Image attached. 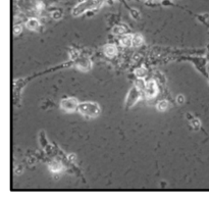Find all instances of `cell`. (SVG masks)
Listing matches in <instances>:
<instances>
[{"mask_svg": "<svg viewBox=\"0 0 209 202\" xmlns=\"http://www.w3.org/2000/svg\"><path fill=\"white\" fill-rule=\"evenodd\" d=\"M78 109L80 113L86 116H91V118L97 116L100 112V107L94 102H83V103L79 104Z\"/></svg>", "mask_w": 209, "mask_h": 202, "instance_id": "1", "label": "cell"}, {"mask_svg": "<svg viewBox=\"0 0 209 202\" xmlns=\"http://www.w3.org/2000/svg\"><path fill=\"white\" fill-rule=\"evenodd\" d=\"M60 107L64 111H68V112L74 111L79 107L78 100H77L76 98H71H71L62 99L60 101Z\"/></svg>", "mask_w": 209, "mask_h": 202, "instance_id": "2", "label": "cell"}, {"mask_svg": "<svg viewBox=\"0 0 209 202\" xmlns=\"http://www.w3.org/2000/svg\"><path fill=\"white\" fill-rule=\"evenodd\" d=\"M140 98V91H139L138 88H136V87H133V88L131 89L130 93H129L128 95V98H126V105L128 107L132 106L133 104H135L137 100Z\"/></svg>", "mask_w": 209, "mask_h": 202, "instance_id": "3", "label": "cell"}, {"mask_svg": "<svg viewBox=\"0 0 209 202\" xmlns=\"http://www.w3.org/2000/svg\"><path fill=\"white\" fill-rule=\"evenodd\" d=\"M145 94L146 97L149 99L153 98L157 94V85H156L155 82L150 81L145 85Z\"/></svg>", "mask_w": 209, "mask_h": 202, "instance_id": "4", "label": "cell"}, {"mask_svg": "<svg viewBox=\"0 0 209 202\" xmlns=\"http://www.w3.org/2000/svg\"><path fill=\"white\" fill-rule=\"evenodd\" d=\"M90 1H91V3H93V4H91V7H94V6H97V5H98V4L102 1V0H90ZM88 3H89V2L87 1V3H86V2H84V3L80 4L79 6H77L76 11H74V14H76V16H78V14H80L81 12L85 11L86 9H89V8H90V6L88 5Z\"/></svg>", "mask_w": 209, "mask_h": 202, "instance_id": "5", "label": "cell"}, {"mask_svg": "<svg viewBox=\"0 0 209 202\" xmlns=\"http://www.w3.org/2000/svg\"><path fill=\"white\" fill-rule=\"evenodd\" d=\"M104 52H105V54L108 57H114L116 55V53H118V49H116V47L114 45L108 44L104 47Z\"/></svg>", "mask_w": 209, "mask_h": 202, "instance_id": "6", "label": "cell"}, {"mask_svg": "<svg viewBox=\"0 0 209 202\" xmlns=\"http://www.w3.org/2000/svg\"><path fill=\"white\" fill-rule=\"evenodd\" d=\"M133 43V37L131 35H126V36L123 37V39L120 40V44L123 46H130V45Z\"/></svg>", "mask_w": 209, "mask_h": 202, "instance_id": "7", "label": "cell"}, {"mask_svg": "<svg viewBox=\"0 0 209 202\" xmlns=\"http://www.w3.org/2000/svg\"><path fill=\"white\" fill-rule=\"evenodd\" d=\"M157 109L159 111H164V110H166V108H167V106H168V102L166 101V100H160L157 103Z\"/></svg>", "mask_w": 209, "mask_h": 202, "instance_id": "8", "label": "cell"}, {"mask_svg": "<svg viewBox=\"0 0 209 202\" xmlns=\"http://www.w3.org/2000/svg\"><path fill=\"white\" fill-rule=\"evenodd\" d=\"M142 42H143V39H142L141 35H135L133 37V43H132V45H134L135 47H138L142 44Z\"/></svg>", "mask_w": 209, "mask_h": 202, "instance_id": "9", "label": "cell"}, {"mask_svg": "<svg viewBox=\"0 0 209 202\" xmlns=\"http://www.w3.org/2000/svg\"><path fill=\"white\" fill-rule=\"evenodd\" d=\"M27 26H28V28L29 29H31V30H35L37 28V27L39 26V24H38V22L36 21V19H31V21H29L28 22V24H27Z\"/></svg>", "mask_w": 209, "mask_h": 202, "instance_id": "10", "label": "cell"}, {"mask_svg": "<svg viewBox=\"0 0 209 202\" xmlns=\"http://www.w3.org/2000/svg\"><path fill=\"white\" fill-rule=\"evenodd\" d=\"M136 75L139 77V78H144V77L147 75V72H146L145 69L141 67V69H137V71H136Z\"/></svg>", "mask_w": 209, "mask_h": 202, "instance_id": "11", "label": "cell"}, {"mask_svg": "<svg viewBox=\"0 0 209 202\" xmlns=\"http://www.w3.org/2000/svg\"><path fill=\"white\" fill-rule=\"evenodd\" d=\"M184 96L183 95H179L178 97H176V101H178V103L179 104H183V102H184Z\"/></svg>", "mask_w": 209, "mask_h": 202, "instance_id": "12", "label": "cell"}, {"mask_svg": "<svg viewBox=\"0 0 209 202\" xmlns=\"http://www.w3.org/2000/svg\"><path fill=\"white\" fill-rule=\"evenodd\" d=\"M192 124H193V126H194V128H195V129H198L199 126H200V124H199V121H198V119H194V121H192Z\"/></svg>", "mask_w": 209, "mask_h": 202, "instance_id": "13", "label": "cell"}, {"mask_svg": "<svg viewBox=\"0 0 209 202\" xmlns=\"http://www.w3.org/2000/svg\"><path fill=\"white\" fill-rule=\"evenodd\" d=\"M123 31L124 30L123 28H116L115 30H113V32H115V34H120V33H123Z\"/></svg>", "mask_w": 209, "mask_h": 202, "instance_id": "14", "label": "cell"}]
</instances>
